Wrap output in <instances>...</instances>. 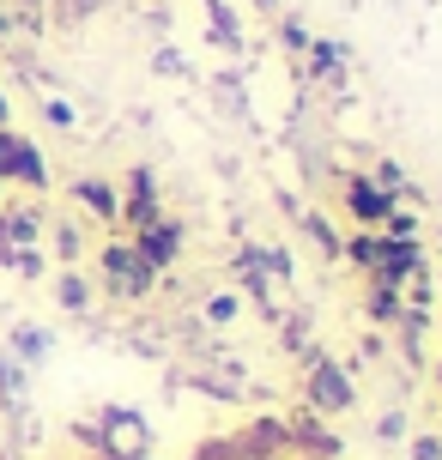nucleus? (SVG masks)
<instances>
[{"instance_id":"1","label":"nucleus","mask_w":442,"mask_h":460,"mask_svg":"<svg viewBox=\"0 0 442 460\" xmlns=\"http://www.w3.org/2000/svg\"><path fill=\"white\" fill-rule=\"evenodd\" d=\"M303 406L315 418H346L358 406V376H351V364L327 358L315 340L303 345Z\"/></svg>"},{"instance_id":"2","label":"nucleus","mask_w":442,"mask_h":460,"mask_svg":"<svg viewBox=\"0 0 442 460\" xmlns=\"http://www.w3.org/2000/svg\"><path fill=\"white\" fill-rule=\"evenodd\" d=\"M73 437L92 442L103 460H152V424L140 406H103L97 424H73Z\"/></svg>"},{"instance_id":"3","label":"nucleus","mask_w":442,"mask_h":460,"mask_svg":"<svg viewBox=\"0 0 442 460\" xmlns=\"http://www.w3.org/2000/svg\"><path fill=\"white\" fill-rule=\"evenodd\" d=\"M97 297H116V303H146L152 291H158V273L146 267L140 254H134V243L128 236H110L103 249H97Z\"/></svg>"},{"instance_id":"4","label":"nucleus","mask_w":442,"mask_h":460,"mask_svg":"<svg viewBox=\"0 0 442 460\" xmlns=\"http://www.w3.org/2000/svg\"><path fill=\"white\" fill-rule=\"evenodd\" d=\"M128 243H134V254L164 279L176 261H182V249H188V225L176 218V212H158V218H146L140 230H128Z\"/></svg>"},{"instance_id":"5","label":"nucleus","mask_w":442,"mask_h":460,"mask_svg":"<svg viewBox=\"0 0 442 460\" xmlns=\"http://www.w3.org/2000/svg\"><path fill=\"white\" fill-rule=\"evenodd\" d=\"M340 207H346L351 230H382V218L394 212V194L370 170H351V176H340Z\"/></svg>"},{"instance_id":"6","label":"nucleus","mask_w":442,"mask_h":460,"mask_svg":"<svg viewBox=\"0 0 442 460\" xmlns=\"http://www.w3.org/2000/svg\"><path fill=\"white\" fill-rule=\"evenodd\" d=\"M297 61H303L309 85H327V92H346L351 85V43H340V37H309V49Z\"/></svg>"},{"instance_id":"7","label":"nucleus","mask_w":442,"mask_h":460,"mask_svg":"<svg viewBox=\"0 0 442 460\" xmlns=\"http://www.w3.org/2000/svg\"><path fill=\"white\" fill-rule=\"evenodd\" d=\"M164 212V194H158V170L152 164H134L128 170V194H121V230H140L146 218Z\"/></svg>"},{"instance_id":"8","label":"nucleus","mask_w":442,"mask_h":460,"mask_svg":"<svg viewBox=\"0 0 442 460\" xmlns=\"http://www.w3.org/2000/svg\"><path fill=\"white\" fill-rule=\"evenodd\" d=\"M231 261H236V297H249L261 315H267V322H279V309H273V291H279V285L267 279V267H261L255 243H236Z\"/></svg>"},{"instance_id":"9","label":"nucleus","mask_w":442,"mask_h":460,"mask_svg":"<svg viewBox=\"0 0 442 460\" xmlns=\"http://www.w3.org/2000/svg\"><path fill=\"white\" fill-rule=\"evenodd\" d=\"M285 437H291V448H303V460H333L340 455V437H333L327 418H315L309 406H297V412L285 418Z\"/></svg>"},{"instance_id":"10","label":"nucleus","mask_w":442,"mask_h":460,"mask_svg":"<svg viewBox=\"0 0 442 460\" xmlns=\"http://www.w3.org/2000/svg\"><path fill=\"white\" fill-rule=\"evenodd\" d=\"M231 442H236V455H243V460H279L285 448H291V437H285V418H273V412H261L255 424H243Z\"/></svg>"},{"instance_id":"11","label":"nucleus","mask_w":442,"mask_h":460,"mask_svg":"<svg viewBox=\"0 0 442 460\" xmlns=\"http://www.w3.org/2000/svg\"><path fill=\"white\" fill-rule=\"evenodd\" d=\"M382 236V230H376ZM424 267V243H388L382 236V261H376V273H370V285H388V291H400L406 279Z\"/></svg>"},{"instance_id":"12","label":"nucleus","mask_w":442,"mask_h":460,"mask_svg":"<svg viewBox=\"0 0 442 460\" xmlns=\"http://www.w3.org/2000/svg\"><path fill=\"white\" fill-rule=\"evenodd\" d=\"M43 230H49V218H43L37 200H19V207L0 200V243H13V249H37Z\"/></svg>"},{"instance_id":"13","label":"nucleus","mask_w":442,"mask_h":460,"mask_svg":"<svg viewBox=\"0 0 442 460\" xmlns=\"http://www.w3.org/2000/svg\"><path fill=\"white\" fill-rule=\"evenodd\" d=\"M67 194H73L85 212H92L97 225H121V188L110 182V176H79Z\"/></svg>"},{"instance_id":"14","label":"nucleus","mask_w":442,"mask_h":460,"mask_svg":"<svg viewBox=\"0 0 442 460\" xmlns=\"http://www.w3.org/2000/svg\"><path fill=\"white\" fill-rule=\"evenodd\" d=\"M200 6H207V43L225 49V55H243L249 49V31H243L231 0H200Z\"/></svg>"},{"instance_id":"15","label":"nucleus","mask_w":442,"mask_h":460,"mask_svg":"<svg viewBox=\"0 0 442 460\" xmlns=\"http://www.w3.org/2000/svg\"><path fill=\"white\" fill-rule=\"evenodd\" d=\"M6 188H24V194H49V158L37 152V139H24L13 146V170H6Z\"/></svg>"},{"instance_id":"16","label":"nucleus","mask_w":442,"mask_h":460,"mask_svg":"<svg viewBox=\"0 0 442 460\" xmlns=\"http://www.w3.org/2000/svg\"><path fill=\"white\" fill-rule=\"evenodd\" d=\"M49 291H55V303H61L67 315H92L97 309V285L79 273V267H55V273H49Z\"/></svg>"},{"instance_id":"17","label":"nucleus","mask_w":442,"mask_h":460,"mask_svg":"<svg viewBox=\"0 0 442 460\" xmlns=\"http://www.w3.org/2000/svg\"><path fill=\"white\" fill-rule=\"evenodd\" d=\"M430 327H437V315H430V309H412V303H400L394 333H400V358H406L412 369L424 364V340H430Z\"/></svg>"},{"instance_id":"18","label":"nucleus","mask_w":442,"mask_h":460,"mask_svg":"<svg viewBox=\"0 0 442 460\" xmlns=\"http://www.w3.org/2000/svg\"><path fill=\"white\" fill-rule=\"evenodd\" d=\"M6 351H13L24 369H37V364H49V351H55V333H49L43 322H13V333H6Z\"/></svg>"},{"instance_id":"19","label":"nucleus","mask_w":442,"mask_h":460,"mask_svg":"<svg viewBox=\"0 0 442 460\" xmlns=\"http://www.w3.org/2000/svg\"><path fill=\"white\" fill-rule=\"evenodd\" d=\"M340 261H351L358 273L370 279L376 261H382V236H376V230H351V236H340Z\"/></svg>"},{"instance_id":"20","label":"nucleus","mask_w":442,"mask_h":460,"mask_svg":"<svg viewBox=\"0 0 442 460\" xmlns=\"http://www.w3.org/2000/svg\"><path fill=\"white\" fill-rule=\"evenodd\" d=\"M297 225H303V236L315 243V249L327 254V261H340V225L327 218V212H315V207H297Z\"/></svg>"},{"instance_id":"21","label":"nucleus","mask_w":442,"mask_h":460,"mask_svg":"<svg viewBox=\"0 0 442 460\" xmlns=\"http://www.w3.org/2000/svg\"><path fill=\"white\" fill-rule=\"evenodd\" d=\"M0 267H6V273H13V279H31V285H37V279H49V273H55V267H49V254H43V249H13V243H0Z\"/></svg>"},{"instance_id":"22","label":"nucleus","mask_w":442,"mask_h":460,"mask_svg":"<svg viewBox=\"0 0 442 460\" xmlns=\"http://www.w3.org/2000/svg\"><path fill=\"white\" fill-rule=\"evenodd\" d=\"M43 243L55 249V261H61V267H79V254H85V230L73 225V218H61V225L43 230Z\"/></svg>"},{"instance_id":"23","label":"nucleus","mask_w":442,"mask_h":460,"mask_svg":"<svg viewBox=\"0 0 442 460\" xmlns=\"http://www.w3.org/2000/svg\"><path fill=\"white\" fill-rule=\"evenodd\" d=\"M24 394H31V369H24L19 358L0 345V400H6V412H13V406H24Z\"/></svg>"},{"instance_id":"24","label":"nucleus","mask_w":442,"mask_h":460,"mask_svg":"<svg viewBox=\"0 0 442 460\" xmlns=\"http://www.w3.org/2000/svg\"><path fill=\"white\" fill-rule=\"evenodd\" d=\"M400 291H388V285H370V279H364V315H370L376 327H394V315H400Z\"/></svg>"},{"instance_id":"25","label":"nucleus","mask_w":442,"mask_h":460,"mask_svg":"<svg viewBox=\"0 0 442 460\" xmlns=\"http://www.w3.org/2000/svg\"><path fill=\"white\" fill-rule=\"evenodd\" d=\"M255 254H261V267H267L273 285H297V261H291L285 243H261V236H255Z\"/></svg>"},{"instance_id":"26","label":"nucleus","mask_w":442,"mask_h":460,"mask_svg":"<svg viewBox=\"0 0 442 460\" xmlns=\"http://www.w3.org/2000/svg\"><path fill=\"white\" fill-rule=\"evenodd\" d=\"M200 315H207L212 327H236V315H243V297H236V291H207Z\"/></svg>"},{"instance_id":"27","label":"nucleus","mask_w":442,"mask_h":460,"mask_svg":"<svg viewBox=\"0 0 442 460\" xmlns=\"http://www.w3.org/2000/svg\"><path fill=\"white\" fill-rule=\"evenodd\" d=\"M382 236H388V243H424V236H419V212L394 200V212L382 218Z\"/></svg>"},{"instance_id":"28","label":"nucleus","mask_w":442,"mask_h":460,"mask_svg":"<svg viewBox=\"0 0 442 460\" xmlns=\"http://www.w3.org/2000/svg\"><path fill=\"white\" fill-rule=\"evenodd\" d=\"M273 31H279V49H285V55H303V49H309V37H315L297 13H279V19H273Z\"/></svg>"},{"instance_id":"29","label":"nucleus","mask_w":442,"mask_h":460,"mask_svg":"<svg viewBox=\"0 0 442 460\" xmlns=\"http://www.w3.org/2000/svg\"><path fill=\"white\" fill-rule=\"evenodd\" d=\"M37 110H43V121H49V128H61V134H73V128H79V110H73V103H67V97H37Z\"/></svg>"},{"instance_id":"30","label":"nucleus","mask_w":442,"mask_h":460,"mask_svg":"<svg viewBox=\"0 0 442 460\" xmlns=\"http://www.w3.org/2000/svg\"><path fill=\"white\" fill-rule=\"evenodd\" d=\"M279 333H285V351H291V358H303V345H309V315H285V327H279Z\"/></svg>"},{"instance_id":"31","label":"nucleus","mask_w":442,"mask_h":460,"mask_svg":"<svg viewBox=\"0 0 442 460\" xmlns=\"http://www.w3.org/2000/svg\"><path fill=\"white\" fill-rule=\"evenodd\" d=\"M188 460H243V455H236L231 437H207V442H194V455H188Z\"/></svg>"},{"instance_id":"32","label":"nucleus","mask_w":442,"mask_h":460,"mask_svg":"<svg viewBox=\"0 0 442 460\" xmlns=\"http://www.w3.org/2000/svg\"><path fill=\"white\" fill-rule=\"evenodd\" d=\"M19 13H13V6H6V0H0V55H6V49H13V43H19Z\"/></svg>"},{"instance_id":"33","label":"nucleus","mask_w":442,"mask_h":460,"mask_svg":"<svg viewBox=\"0 0 442 460\" xmlns=\"http://www.w3.org/2000/svg\"><path fill=\"white\" fill-rule=\"evenodd\" d=\"M376 437H382V442H400V437H406V412H382Z\"/></svg>"},{"instance_id":"34","label":"nucleus","mask_w":442,"mask_h":460,"mask_svg":"<svg viewBox=\"0 0 442 460\" xmlns=\"http://www.w3.org/2000/svg\"><path fill=\"white\" fill-rule=\"evenodd\" d=\"M152 67H158V73H188V61H182V49H158Z\"/></svg>"},{"instance_id":"35","label":"nucleus","mask_w":442,"mask_h":460,"mask_svg":"<svg viewBox=\"0 0 442 460\" xmlns=\"http://www.w3.org/2000/svg\"><path fill=\"white\" fill-rule=\"evenodd\" d=\"M412 460H442V437H412Z\"/></svg>"},{"instance_id":"36","label":"nucleus","mask_w":442,"mask_h":460,"mask_svg":"<svg viewBox=\"0 0 442 460\" xmlns=\"http://www.w3.org/2000/svg\"><path fill=\"white\" fill-rule=\"evenodd\" d=\"M0 128H13V97L0 92Z\"/></svg>"},{"instance_id":"37","label":"nucleus","mask_w":442,"mask_h":460,"mask_svg":"<svg viewBox=\"0 0 442 460\" xmlns=\"http://www.w3.org/2000/svg\"><path fill=\"white\" fill-rule=\"evenodd\" d=\"M437 394H442V358H437Z\"/></svg>"},{"instance_id":"38","label":"nucleus","mask_w":442,"mask_h":460,"mask_svg":"<svg viewBox=\"0 0 442 460\" xmlns=\"http://www.w3.org/2000/svg\"><path fill=\"white\" fill-rule=\"evenodd\" d=\"M437 297H442V273H437Z\"/></svg>"},{"instance_id":"39","label":"nucleus","mask_w":442,"mask_h":460,"mask_svg":"<svg viewBox=\"0 0 442 460\" xmlns=\"http://www.w3.org/2000/svg\"><path fill=\"white\" fill-rule=\"evenodd\" d=\"M437 333H442V315H437Z\"/></svg>"}]
</instances>
